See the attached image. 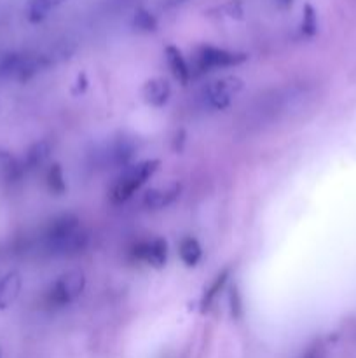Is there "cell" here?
I'll return each mask as SVG.
<instances>
[{"label":"cell","mask_w":356,"mask_h":358,"mask_svg":"<svg viewBox=\"0 0 356 358\" xmlns=\"http://www.w3.org/2000/svg\"><path fill=\"white\" fill-rule=\"evenodd\" d=\"M21 285H23V280L17 271H10L0 278V310H7L16 303Z\"/></svg>","instance_id":"cell-12"},{"label":"cell","mask_w":356,"mask_h":358,"mask_svg":"<svg viewBox=\"0 0 356 358\" xmlns=\"http://www.w3.org/2000/svg\"><path fill=\"white\" fill-rule=\"evenodd\" d=\"M136 143L128 136H117L108 142L101 143L93 152L94 168L101 170H112V168H126L131 164L136 154Z\"/></svg>","instance_id":"cell-6"},{"label":"cell","mask_w":356,"mask_h":358,"mask_svg":"<svg viewBox=\"0 0 356 358\" xmlns=\"http://www.w3.org/2000/svg\"><path fill=\"white\" fill-rule=\"evenodd\" d=\"M80 219L73 213H61V215L54 217L51 222L45 226L44 234H42V243H44V248L49 247V245L56 243V241L63 240V238L70 236L72 233L80 229Z\"/></svg>","instance_id":"cell-8"},{"label":"cell","mask_w":356,"mask_h":358,"mask_svg":"<svg viewBox=\"0 0 356 358\" xmlns=\"http://www.w3.org/2000/svg\"><path fill=\"white\" fill-rule=\"evenodd\" d=\"M0 358H2V352H0Z\"/></svg>","instance_id":"cell-25"},{"label":"cell","mask_w":356,"mask_h":358,"mask_svg":"<svg viewBox=\"0 0 356 358\" xmlns=\"http://www.w3.org/2000/svg\"><path fill=\"white\" fill-rule=\"evenodd\" d=\"M52 59L40 52H7L0 58V77L27 83L51 66Z\"/></svg>","instance_id":"cell-2"},{"label":"cell","mask_w":356,"mask_h":358,"mask_svg":"<svg viewBox=\"0 0 356 358\" xmlns=\"http://www.w3.org/2000/svg\"><path fill=\"white\" fill-rule=\"evenodd\" d=\"M23 163H20L10 152L0 149V178H3V180H17L23 175Z\"/></svg>","instance_id":"cell-16"},{"label":"cell","mask_w":356,"mask_h":358,"mask_svg":"<svg viewBox=\"0 0 356 358\" xmlns=\"http://www.w3.org/2000/svg\"><path fill=\"white\" fill-rule=\"evenodd\" d=\"M304 358H321L320 348H318V346H313V348H311L309 352H307L306 355H304Z\"/></svg>","instance_id":"cell-23"},{"label":"cell","mask_w":356,"mask_h":358,"mask_svg":"<svg viewBox=\"0 0 356 358\" xmlns=\"http://www.w3.org/2000/svg\"><path fill=\"white\" fill-rule=\"evenodd\" d=\"M159 161L157 159H145L138 161L135 164H129L122 170V173L115 178V182L110 187V199L117 205L126 203L131 199L140 189L143 187L147 180L159 170Z\"/></svg>","instance_id":"cell-1"},{"label":"cell","mask_w":356,"mask_h":358,"mask_svg":"<svg viewBox=\"0 0 356 358\" xmlns=\"http://www.w3.org/2000/svg\"><path fill=\"white\" fill-rule=\"evenodd\" d=\"M243 79L227 76L205 84L198 93V101L205 110H223L232 103L234 98L243 91Z\"/></svg>","instance_id":"cell-3"},{"label":"cell","mask_w":356,"mask_h":358,"mask_svg":"<svg viewBox=\"0 0 356 358\" xmlns=\"http://www.w3.org/2000/svg\"><path fill=\"white\" fill-rule=\"evenodd\" d=\"M229 276H230L229 268H225L222 269L215 278H213V282L209 283V287L205 290V294H202V299H201L202 310H209V308H212V304L215 303V299L220 296V292L225 289L227 282H229Z\"/></svg>","instance_id":"cell-15"},{"label":"cell","mask_w":356,"mask_h":358,"mask_svg":"<svg viewBox=\"0 0 356 358\" xmlns=\"http://www.w3.org/2000/svg\"><path fill=\"white\" fill-rule=\"evenodd\" d=\"M129 259L138 264L150 266L154 269H161L166 266L168 261V243L164 238H152V240H143L133 245L129 250Z\"/></svg>","instance_id":"cell-7"},{"label":"cell","mask_w":356,"mask_h":358,"mask_svg":"<svg viewBox=\"0 0 356 358\" xmlns=\"http://www.w3.org/2000/svg\"><path fill=\"white\" fill-rule=\"evenodd\" d=\"M166 62L168 66H170L171 73H173L175 79L181 84V86H187L192 79V69H191V63L185 59V56L181 55L180 49L177 45H168L166 51Z\"/></svg>","instance_id":"cell-11"},{"label":"cell","mask_w":356,"mask_h":358,"mask_svg":"<svg viewBox=\"0 0 356 358\" xmlns=\"http://www.w3.org/2000/svg\"><path fill=\"white\" fill-rule=\"evenodd\" d=\"M181 192V185L178 182H173V184L161 185V187L149 189V191L143 194L142 205L145 210H152V212H157V210H163L166 206L173 205L178 199Z\"/></svg>","instance_id":"cell-9"},{"label":"cell","mask_w":356,"mask_h":358,"mask_svg":"<svg viewBox=\"0 0 356 358\" xmlns=\"http://www.w3.org/2000/svg\"><path fill=\"white\" fill-rule=\"evenodd\" d=\"M248 56L239 51H230V49L215 48V45H201L195 49L194 62H192V77L202 76V73L213 72L227 66H237L246 62Z\"/></svg>","instance_id":"cell-5"},{"label":"cell","mask_w":356,"mask_h":358,"mask_svg":"<svg viewBox=\"0 0 356 358\" xmlns=\"http://www.w3.org/2000/svg\"><path fill=\"white\" fill-rule=\"evenodd\" d=\"M318 27V21H316V14H314L313 7L307 6L304 9V16H302V31L306 35H314Z\"/></svg>","instance_id":"cell-19"},{"label":"cell","mask_w":356,"mask_h":358,"mask_svg":"<svg viewBox=\"0 0 356 358\" xmlns=\"http://www.w3.org/2000/svg\"><path fill=\"white\" fill-rule=\"evenodd\" d=\"M230 311H232L234 317H239L241 315V301H239V294H237L236 289L230 292Z\"/></svg>","instance_id":"cell-21"},{"label":"cell","mask_w":356,"mask_h":358,"mask_svg":"<svg viewBox=\"0 0 356 358\" xmlns=\"http://www.w3.org/2000/svg\"><path fill=\"white\" fill-rule=\"evenodd\" d=\"M51 150L52 147L47 140H42V142L34 143V145L28 149L27 156H24V161H23L24 170H31V168H37L40 166V164H44L45 161L49 159V156H51Z\"/></svg>","instance_id":"cell-14"},{"label":"cell","mask_w":356,"mask_h":358,"mask_svg":"<svg viewBox=\"0 0 356 358\" xmlns=\"http://www.w3.org/2000/svg\"><path fill=\"white\" fill-rule=\"evenodd\" d=\"M65 0H30L27 7V16L31 23H38L44 20L52 9L63 3Z\"/></svg>","instance_id":"cell-17"},{"label":"cell","mask_w":356,"mask_h":358,"mask_svg":"<svg viewBox=\"0 0 356 358\" xmlns=\"http://www.w3.org/2000/svg\"><path fill=\"white\" fill-rule=\"evenodd\" d=\"M279 2H281V3H290V2H292V0H279Z\"/></svg>","instance_id":"cell-24"},{"label":"cell","mask_w":356,"mask_h":358,"mask_svg":"<svg viewBox=\"0 0 356 358\" xmlns=\"http://www.w3.org/2000/svg\"><path fill=\"white\" fill-rule=\"evenodd\" d=\"M45 185H47L49 192L56 196H63L66 192V180H65V175H63L61 166L58 163H52L49 166L47 173H45Z\"/></svg>","instance_id":"cell-18"},{"label":"cell","mask_w":356,"mask_h":358,"mask_svg":"<svg viewBox=\"0 0 356 358\" xmlns=\"http://www.w3.org/2000/svg\"><path fill=\"white\" fill-rule=\"evenodd\" d=\"M135 27L138 28V30L150 31L156 28V20H154L149 13H145V10H140L135 16Z\"/></svg>","instance_id":"cell-20"},{"label":"cell","mask_w":356,"mask_h":358,"mask_svg":"<svg viewBox=\"0 0 356 358\" xmlns=\"http://www.w3.org/2000/svg\"><path fill=\"white\" fill-rule=\"evenodd\" d=\"M142 96L150 107H164L171 96V84L164 77H154L143 84Z\"/></svg>","instance_id":"cell-10"},{"label":"cell","mask_w":356,"mask_h":358,"mask_svg":"<svg viewBox=\"0 0 356 358\" xmlns=\"http://www.w3.org/2000/svg\"><path fill=\"white\" fill-rule=\"evenodd\" d=\"M178 254L187 268H195L202 259V247L195 238L185 236L178 243Z\"/></svg>","instance_id":"cell-13"},{"label":"cell","mask_w":356,"mask_h":358,"mask_svg":"<svg viewBox=\"0 0 356 358\" xmlns=\"http://www.w3.org/2000/svg\"><path fill=\"white\" fill-rule=\"evenodd\" d=\"M185 2H188V0H163V7L164 9H175V7L184 6Z\"/></svg>","instance_id":"cell-22"},{"label":"cell","mask_w":356,"mask_h":358,"mask_svg":"<svg viewBox=\"0 0 356 358\" xmlns=\"http://www.w3.org/2000/svg\"><path fill=\"white\" fill-rule=\"evenodd\" d=\"M86 290V275L80 269H70L51 283L45 292V304L49 308H65L75 303Z\"/></svg>","instance_id":"cell-4"}]
</instances>
